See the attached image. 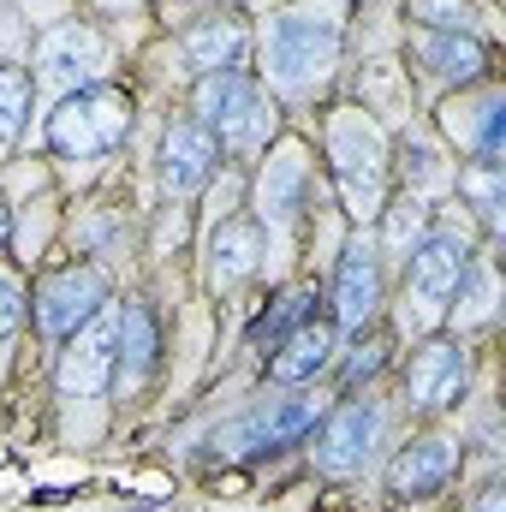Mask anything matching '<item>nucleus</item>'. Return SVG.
Instances as JSON below:
<instances>
[{"mask_svg":"<svg viewBox=\"0 0 506 512\" xmlns=\"http://www.w3.org/2000/svg\"><path fill=\"white\" fill-rule=\"evenodd\" d=\"M131 131V102L108 84H84L72 90L54 114H48V149L54 155H72V161H90V155H108L120 149Z\"/></svg>","mask_w":506,"mask_h":512,"instance_id":"f257e3e1","label":"nucleus"},{"mask_svg":"<svg viewBox=\"0 0 506 512\" xmlns=\"http://www.w3.org/2000/svg\"><path fill=\"white\" fill-rule=\"evenodd\" d=\"M334 24L328 18H310V12H280L268 24V78L280 90H310L328 66H334Z\"/></svg>","mask_w":506,"mask_h":512,"instance_id":"f03ea898","label":"nucleus"},{"mask_svg":"<svg viewBox=\"0 0 506 512\" xmlns=\"http://www.w3.org/2000/svg\"><path fill=\"white\" fill-rule=\"evenodd\" d=\"M465 268H471V245L459 233H423L411 245V256H405V274H411L405 322H417V328L441 322V304L465 286Z\"/></svg>","mask_w":506,"mask_h":512,"instance_id":"7ed1b4c3","label":"nucleus"},{"mask_svg":"<svg viewBox=\"0 0 506 512\" xmlns=\"http://www.w3.org/2000/svg\"><path fill=\"white\" fill-rule=\"evenodd\" d=\"M191 108H197V126L209 131V137H221V143H233V149H245V143L262 137V96H256V84L239 66L203 72Z\"/></svg>","mask_w":506,"mask_h":512,"instance_id":"20e7f679","label":"nucleus"},{"mask_svg":"<svg viewBox=\"0 0 506 512\" xmlns=\"http://www.w3.org/2000/svg\"><path fill=\"white\" fill-rule=\"evenodd\" d=\"M114 364H120V316L108 310H96L78 334H72V346H66V358H60V393L66 399H90V393H102L108 376H114Z\"/></svg>","mask_w":506,"mask_h":512,"instance_id":"39448f33","label":"nucleus"},{"mask_svg":"<svg viewBox=\"0 0 506 512\" xmlns=\"http://www.w3.org/2000/svg\"><path fill=\"white\" fill-rule=\"evenodd\" d=\"M102 304H108V280H102L96 268H60V274H48L42 292H36V322H42V334L66 340V334H78Z\"/></svg>","mask_w":506,"mask_h":512,"instance_id":"423d86ee","label":"nucleus"},{"mask_svg":"<svg viewBox=\"0 0 506 512\" xmlns=\"http://www.w3.org/2000/svg\"><path fill=\"white\" fill-rule=\"evenodd\" d=\"M334 179L352 215H376L381 209V143L370 126L340 120L334 126Z\"/></svg>","mask_w":506,"mask_h":512,"instance_id":"0eeeda50","label":"nucleus"},{"mask_svg":"<svg viewBox=\"0 0 506 512\" xmlns=\"http://www.w3.org/2000/svg\"><path fill=\"white\" fill-rule=\"evenodd\" d=\"M376 435H381V411L370 405V399L340 405V411L322 423V435H316V471H328V477H352V471H364Z\"/></svg>","mask_w":506,"mask_h":512,"instance_id":"6e6552de","label":"nucleus"},{"mask_svg":"<svg viewBox=\"0 0 506 512\" xmlns=\"http://www.w3.org/2000/svg\"><path fill=\"white\" fill-rule=\"evenodd\" d=\"M36 78L48 84V90H84L96 72H102V36L96 30H84V24H60V30H48L42 42H36Z\"/></svg>","mask_w":506,"mask_h":512,"instance_id":"1a4fd4ad","label":"nucleus"},{"mask_svg":"<svg viewBox=\"0 0 506 512\" xmlns=\"http://www.w3.org/2000/svg\"><path fill=\"white\" fill-rule=\"evenodd\" d=\"M453 465H459V453H453L447 435H417L411 447L393 453V465H387V489H393L399 501H429V495L447 489Z\"/></svg>","mask_w":506,"mask_h":512,"instance_id":"9d476101","label":"nucleus"},{"mask_svg":"<svg viewBox=\"0 0 506 512\" xmlns=\"http://www.w3.org/2000/svg\"><path fill=\"white\" fill-rule=\"evenodd\" d=\"M215 161H221V143L197 126V120L167 126V137H161V191H167V197L203 191L209 173H215Z\"/></svg>","mask_w":506,"mask_h":512,"instance_id":"9b49d317","label":"nucleus"},{"mask_svg":"<svg viewBox=\"0 0 506 512\" xmlns=\"http://www.w3.org/2000/svg\"><path fill=\"white\" fill-rule=\"evenodd\" d=\"M310 423H316V399H268L227 429V447L233 453H274V447H292Z\"/></svg>","mask_w":506,"mask_h":512,"instance_id":"f8f14e48","label":"nucleus"},{"mask_svg":"<svg viewBox=\"0 0 506 512\" xmlns=\"http://www.w3.org/2000/svg\"><path fill=\"white\" fill-rule=\"evenodd\" d=\"M405 393H411L417 411H447V405H459V393H465V352L447 346V340H429V346L411 358V370H405Z\"/></svg>","mask_w":506,"mask_h":512,"instance_id":"ddd939ff","label":"nucleus"},{"mask_svg":"<svg viewBox=\"0 0 506 512\" xmlns=\"http://www.w3.org/2000/svg\"><path fill=\"white\" fill-rule=\"evenodd\" d=\"M381 304V268H376V251L370 245H346L340 251V274H334V316L340 328H364Z\"/></svg>","mask_w":506,"mask_h":512,"instance_id":"4468645a","label":"nucleus"},{"mask_svg":"<svg viewBox=\"0 0 506 512\" xmlns=\"http://www.w3.org/2000/svg\"><path fill=\"white\" fill-rule=\"evenodd\" d=\"M262 268V227L256 221H221L209 233V286L233 292L239 280H251Z\"/></svg>","mask_w":506,"mask_h":512,"instance_id":"2eb2a0df","label":"nucleus"},{"mask_svg":"<svg viewBox=\"0 0 506 512\" xmlns=\"http://www.w3.org/2000/svg\"><path fill=\"white\" fill-rule=\"evenodd\" d=\"M417 60L441 84H477L489 72V48L477 36H459V30H423L417 36Z\"/></svg>","mask_w":506,"mask_h":512,"instance_id":"dca6fc26","label":"nucleus"},{"mask_svg":"<svg viewBox=\"0 0 506 512\" xmlns=\"http://www.w3.org/2000/svg\"><path fill=\"white\" fill-rule=\"evenodd\" d=\"M328 364H334V328H328V322H298V328L274 346L268 376L286 382V387H298V382H316Z\"/></svg>","mask_w":506,"mask_h":512,"instance_id":"f3484780","label":"nucleus"},{"mask_svg":"<svg viewBox=\"0 0 506 512\" xmlns=\"http://www.w3.org/2000/svg\"><path fill=\"white\" fill-rule=\"evenodd\" d=\"M304 179H310L304 149H298V143H286V149L268 161V173H262V221L292 227V221H298V209H304Z\"/></svg>","mask_w":506,"mask_h":512,"instance_id":"a211bd4d","label":"nucleus"},{"mask_svg":"<svg viewBox=\"0 0 506 512\" xmlns=\"http://www.w3.org/2000/svg\"><path fill=\"white\" fill-rule=\"evenodd\" d=\"M179 48H185V60L197 72H227L245 54V30H239V18H197Z\"/></svg>","mask_w":506,"mask_h":512,"instance_id":"6ab92c4d","label":"nucleus"},{"mask_svg":"<svg viewBox=\"0 0 506 512\" xmlns=\"http://www.w3.org/2000/svg\"><path fill=\"white\" fill-rule=\"evenodd\" d=\"M120 387H137L149 370H155V322L143 304H126L120 310Z\"/></svg>","mask_w":506,"mask_h":512,"instance_id":"aec40b11","label":"nucleus"},{"mask_svg":"<svg viewBox=\"0 0 506 512\" xmlns=\"http://www.w3.org/2000/svg\"><path fill=\"white\" fill-rule=\"evenodd\" d=\"M459 191L471 197V209L495 227L501 221V203H506V173H501V161H471L465 173H459Z\"/></svg>","mask_w":506,"mask_h":512,"instance_id":"412c9836","label":"nucleus"},{"mask_svg":"<svg viewBox=\"0 0 506 512\" xmlns=\"http://www.w3.org/2000/svg\"><path fill=\"white\" fill-rule=\"evenodd\" d=\"M298 322H310V292H304V286L280 292V304H274V310H268V316L256 322L251 340H256V346H280V340H286V334H292Z\"/></svg>","mask_w":506,"mask_h":512,"instance_id":"4be33fe9","label":"nucleus"},{"mask_svg":"<svg viewBox=\"0 0 506 512\" xmlns=\"http://www.w3.org/2000/svg\"><path fill=\"white\" fill-rule=\"evenodd\" d=\"M30 72L24 66H12V60H0V137H18L24 126V114H30Z\"/></svg>","mask_w":506,"mask_h":512,"instance_id":"5701e85b","label":"nucleus"},{"mask_svg":"<svg viewBox=\"0 0 506 512\" xmlns=\"http://www.w3.org/2000/svg\"><path fill=\"white\" fill-rule=\"evenodd\" d=\"M501 137H506V96H483L477 126H471V149H477V161H501Z\"/></svg>","mask_w":506,"mask_h":512,"instance_id":"b1692460","label":"nucleus"},{"mask_svg":"<svg viewBox=\"0 0 506 512\" xmlns=\"http://www.w3.org/2000/svg\"><path fill=\"white\" fill-rule=\"evenodd\" d=\"M411 18H423L429 30H459V36H471V6L465 0H411Z\"/></svg>","mask_w":506,"mask_h":512,"instance_id":"393cba45","label":"nucleus"},{"mask_svg":"<svg viewBox=\"0 0 506 512\" xmlns=\"http://www.w3.org/2000/svg\"><path fill=\"white\" fill-rule=\"evenodd\" d=\"M417 227H423V203H417V197H405V203H393V209H387V245L417 239Z\"/></svg>","mask_w":506,"mask_h":512,"instance_id":"a878e982","label":"nucleus"},{"mask_svg":"<svg viewBox=\"0 0 506 512\" xmlns=\"http://www.w3.org/2000/svg\"><path fill=\"white\" fill-rule=\"evenodd\" d=\"M399 155H405V179H411V185H435V179H441V167H435L429 143H411V137H405V149H399Z\"/></svg>","mask_w":506,"mask_h":512,"instance_id":"bb28decb","label":"nucleus"},{"mask_svg":"<svg viewBox=\"0 0 506 512\" xmlns=\"http://www.w3.org/2000/svg\"><path fill=\"white\" fill-rule=\"evenodd\" d=\"M18 316H24V292H18V286H12V280L0 274V340H6L12 328H18Z\"/></svg>","mask_w":506,"mask_h":512,"instance_id":"cd10ccee","label":"nucleus"},{"mask_svg":"<svg viewBox=\"0 0 506 512\" xmlns=\"http://www.w3.org/2000/svg\"><path fill=\"white\" fill-rule=\"evenodd\" d=\"M471 512H506V489L501 483H483V489L471 495Z\"/></svg>","mask_w":506,"mask_h":512,"instance_id":"c85d7f7f","label":"nucleus"},{"mask_svg":"<svg viewBox=\"0 0 506 512\" xmlns=\"http://www.w3.org/2000/svg\"><path fill=\"white\" fill-rule=\"evenodd\" d=\"M381 364V346L376 340H370V346H358V358H352V364H346V376H352V382H358V376H370V370H376Z\"/></svg>","mask_w":506,"mask_h":512,"instance_id":"c756f323","label":"nucleus"},{"mask_svg":"<svg viewBox=\"0 0 506 512\" xmlns=\"http://www.w3.org/2000/svg\"><path fill=\"white\" fill-rule=\"evenodd\" d=\"M0 239H6V203H0Z\"/></svg>","mask_w":506,"mask_h":512,"instance_id":"7c9ffc66","label":"nucleus"}]
</instances>
